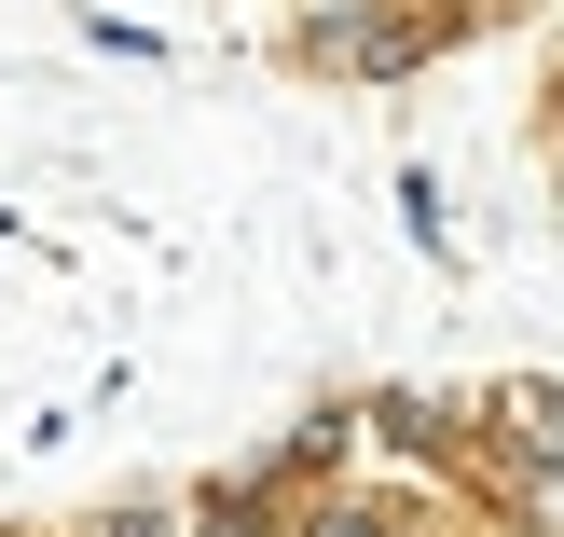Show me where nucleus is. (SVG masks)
Here are the masks:
<instances>
[{
  "label": "nucleus",
  "instance_id": "f257e3e1",
  "mask_svg": "<svg viewBox=\"0 0 564 537\" xmlns=\"http://www.w3.org/2000/svg\"><path fill=\"white\" fill-rule=\"evenodd\" d=\"M358 455H372V469H400V483L468 496V400H427V386H372V400H358Z\"/></svg>",
  "mask_w": 564,
  "mask_h": 537
},
{
  "label": "nucleus",
  "instance_id": "f03ea898",
  "mask_svg": "<svg viewBox=\"0 0 564 537\" xmlns=\"http://www.w3.org/2000/svg\"><path fill=\"white\" fill-rule=\"evenodd\" d=\"M400 235L427 248V262H455V207H441V180H427V165H400Z\"/></svg>",
  "mask_w": 564,
  "mask_h": 537
},
{
  "label": "nucleus",
  "instance_id": "7ed1b4c3",
  "mask_svg": "<svg viewBox=\"0 0 564 537\" xmlns=\"http://www.w3.org/2000/svg\"><path fill=\"white\" fill-rule=\"evenodd\" d=\"M83 537H193V496H124V511H97Z\"/></svg>",
  "mask_w": 564,
  "mask_h": 537
},
{
  "label": "nucleus",
  "instance_id": "20e7f679",
  "mask_svg": "<svg viewBox=\"0 0 564 537\" xmlns=\"http://www.w3.org/2000/svg\"><path fill=\"white\" fill-rule=\"evenodd\" d=\"M83 42H97V55H138V69H152V55H165V42H152V28H138V14H83Z\"/></svg>",
  "mask_w": 564,
  "mask_h": 537
},
{
  "label": "nucleus",
  "instance_id": "39448f33",
  "mask_svg": "<svg viewBox=\"0 0 564 537\" xmlns=\"http://www.w3.org/2000/svg\"><path fill=\"white\" fill-rule=\"evenodd\" d=\"M551 152H564V69H551Z\"/></svg>",
  "mask_w": 564,
  "mask_h": 537
}]
</instances>
